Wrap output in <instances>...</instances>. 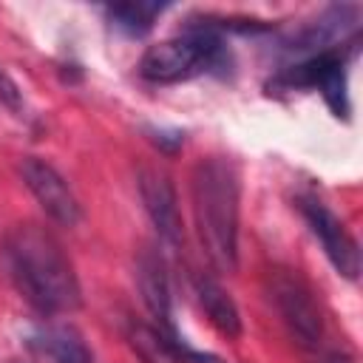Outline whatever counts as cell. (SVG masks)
I'll return each mask as SVG.
<instances>
[{"label":"cell","mask_w":363,"mask_h":363,"mask_svg":"<svg viewBox=\"0 0 363 363\" xmlns=\"http://www.w3.org/2000/svg\"><path fill=\"white\" fill-rule=\"evenodd\" d=\"M269 289L289 335L303 349H315L320 343L323 323H320V309L312 298V289L303 284V278L295 275L292 269H275L269 278Z\"/></svg>","instance_id":"5b68a950"},{"label":"cell","mask_w":363,"mask_h":363,"mask_svg":"<svg viewBox=\"0 0 363 363\" xmlns=\"http://www.w3.org/2000/svg\"><path fill=\"white\" fill-rule=\"evenodd\" d=\"M196 298L207 315V320L224 335V337H238L241 335V315L238 306L233 303V298L224 292V286L210 278V275H199L196 278Z\"/></svg>","instance_id":"30bf717a"},{"label":"cell","mask_w":363,"mask_h":363,"mask_svg":"<svg viewBox=\"0 0 363 363\" xmlns=\"http://www.w3.org/2000/svg\"><path fill=\"white\" fill-rule=\"evenodd\" d=\"M238 170L224 156L201 159L193 170V216L201 247L218 272L238 264Z\"/></svg>","instance_id":"7a4b0ae2"},{"label":"cell","mask_w":363,"mask_h":363,"mask_svg":"<svg viewBox=\"0 0 363 363\" xmlns=\"http://www.w3.org/2000/svg\"><path fill=\"white\" fill-rule=\"evenodd\" d=\"M227 60V45L216 26H187L182 34L150 45L139 60V74L147 82H179L201 71L218 68Z\"/></svg>","instance_id":"3957f363"},{"label":"cell","mask_w":363,"mask_h":363,"mask_svg":"<svg viewBox=\"0 0 363 363\" xmlns=\"http://www.w3.org/2000/svg\"><path fill=\"white\" fill-rule=\"evenodd\" d=\"M162 11H164L162 3H113V6H108L111 23H113L119 31L133 34V37L150 31L153 20H156Z\"/></svg>","instance_id":"7c38bea8"},{"label":"cell","mask_w":363,"mask_h":363,"mask_svg":"<svg viewBox=\"0 0 363 363\" xmlns=\"http://www.w3.org/2000/svg\"><path fill=\"white\" fill-rule=\"evenodd\" d=\"M20 173H23V182L26 187L31 190V196L40 201V207L62 227H74L79 221V201L77 196L71 193L68 182L45 162V159H37V156H26L23 164H20Z\"/></svg>","instance_id":"52a82bcc"},{"label":"cell","mask_w":363,"mask_h":363,"mask_svg":"<svg viewBox=\"0 0 363 363\" xmlns=\"http://www.w3.org/2000/svg\"><path fill=\"white\" fill-rule=\"evenodd\" d=\"M34 346L40 352H45L54 363H94L91 349L85 346L79 332L71 326H45L37 335Z\"/></svg>","instance_id":"8fae6325"},{"label":"cell","mask_w":363,"mask_h":363,"mask_svg":"<svg viewBox=\"0 0 363 363\" xmlns=\"http://www.w3.org/2000/svg\"><path fill=\"white\" fill-rule=\"evenodd\" d=\"M139 196H142V204H145L159 238L167 247H179L182 218H179V204H176V190H173L170 176L159 167H142L139 170Z\"/></svg>","instance_id":"ba28073f"},{"label":"cell","mask_w":363,"mask_h":363,"mask_svg":"<svg viewBox=\"0 0 363 363\" xmlns=\"http://www.w3.org/2000/svg\"><path fill=\"white\" fill-rule=\"evenodd\" d=\"M0 102H6L9 108L20 111V91H17V85L3 71H0Z\"/></svg>","instance_id":"4fadbf2b"},{"label":"cell","mask_w":363,"mask_h":363,"mask_svg":"<svg viewBox=\"0 0 363 363\" xmlns=\"http://www.w3.org/2000/svg\"><path fill=\"white\" fill-rule=\"evenodd\" d=\"M298 207H301V213H303L309 230L315 233V238L323 244V252H326V258L332 261V267H335L340 275H346L349 281H354L357 272H360V252H357L354 238H352V235L346 233V227L340 224V218H337L323 201H318L315 196H303V199L298 201Z\"/></svg>","instance_id":"8992f818"},{"label":"cell","mask_w":363,"mask_h":363,"mask_svg":"<svg viewBox=\"0 0 363 363\" xmlns=\"http://www.w3.org/2000/svg\"><path fill=\"white\" fill-rule=\"evenodd\" d=\"M136 269H139L136 275H139V289H142L145 306L156 320V332H162L170 340H179L173 312H170V281H167V269H164L162 255L150 247L142 250Z\"/></svg>","instance_id":"9c48e42d"},{"label":"cell","mask_w":363,"mask_h":363,"mask_svg":"<svg viewBox=\"0 0 363 363\" xmlns=\"http://www.w3.org/2000/svg\"><path fill=\"white\" fill-rule=\"evenodd\" d=\"M275 88H318L332 108L335 116H349V94H346V60L340 48L312 54L289 68H284L275 82Z\"/></svg>","instance_id":"277c9868"},{"label":"cell","mask_w":363,"mask_h":363,"mask_svg":"<svg viewBox=\"0 0 363 363\" xmlns=\"http://www.w3.org/2000/svg\"><path fill=\"white\" fill-rule=\"evenodd\" d=\"M3 267L17 292L43 315H65L82 303L79 281L60 241L40 224H17L3 238Z\"/></svg>","instance_id":"6da1fadb"}]
</instances>
